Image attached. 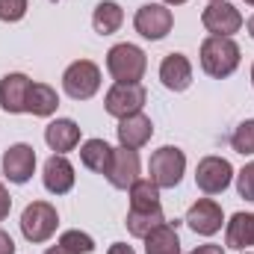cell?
<instances>
[{"label":"cell","mask_w":254,"mask_h":254,"mask_svg":"<svg viewBox=\"0 0 254 254\" xmlns=\"http://www.w3.org/2000/svg\"><path fill=\"white\" fill-rule=\"evenodd\" d=\"M198 60L207 77L213 80H225L240 68V45L231 36H207L201 42Z\"/></svg>","instance_id":"cell-1"},{"label":"cell","mask_w":254,"mask_h":254,"mask_svg":"<svg viewBox=\"0 0 254 254\" xmlns=\"http://www.w3.org/2000/svg\"><path fill=\"white\" fill-rule=\"evenodd\" d=\"M60 107V95L54 86L48 83H33L30 86V95H27V113L36 116V119H51Z\"/></svg>","instance_id":"cell-19"},{"label":"cell","mask_w":254,"mask_h":254,"mask_svg":"<svg viewBox=\"0 0 254 254\" xmlns=\"http://www.w3.org/2000/svg\"><path fill=\"white\" fill-rule=\"evenodd\" d=\"M110 160H113V148H110V142H104V139H86V142L80 145V163H83L89 172H95V175H107Z\"/></svg>","instance_id":"cell-21"},{"label":"cell","mask_w":254,"mask_h":254,"mask_svg":"<svg viewBox=\"0 0 254 254\" xmlns=\"http://www.w3.org/2000/svg\"><path fill=\"white\" fill-rule=\"evenodd\" d=\"M9 210H12V198H9V192H6V187L0 184V222L9 216Z\"/></svg>","instance_id":"cell-29"},{"label":"cell","mask_w":254,"mask_h":254,"mask_svg":"<svg viewBox=\"0 0 254 254\" xmlns=\"http://www.w3.org/2000/svg\"><path fill=\"white\" fill-rule=\"evenodd\" d=\"M125 24V9L116 3V0H101L95 6V15H92V27L98 36H113L119 33Z\"/></svg>","instance_id":"cell-20"},{"label":"cell","mask_w":254,"mask_h":254,"mask_svg":"<svg viewBox=\"0 0 254 254\" xmlns=\"http://www.w3.org/2000/svg\"><path fill=\"white\" fill-rule=\"evenodd\" d=\"M201 24L210 36H234V33L243 30V15L234 3L219 0V3H210L201 12Z\"/></svg>","instance_id":"cell-9"},{"label":"cell","mask_w":254,"mask_h":254,"mask_svg":"<svg viewBox=\"0 0 254 254\" xmlns=\"http://www.w3.org/2000/svg\"><path fill=\"white\" fill-rule=\"evenodd\" d=\"M116 133H119V145H122V148H133V151H139L142 145L151 142V136H154V125H151L148 116L136 113V116L122 119L119 127H116Z\"/></svg>","instance_id":"cell-16"},{"label":"cell","mask_w":254,"mask_h":254,"mask_svg":"<svg viewBox=\"0 0 254 254\" xmlns=\"http://www.w3.org/2000/svg\"><path fill=\"white\" fill-rule=\"evenodd\" d=\"M63 89L71 101H89L101 89V68L92 60H77L65 68L63 74Z\"/></svg>","instance_id":"cell-5"},{"label":"cell","mask_w":254,"mask_h":254,"mask_svg":"<svg viewBox=\"0 0 254 254\" xmlns=\"http://www.w3.org/2000/svg\"><path fill=\"white\" fill-rule=\"evenodd\" d=\"M36 172V151L27 142H15L3 151V175L12 184H27Z\"/></svg>","instance_id":"cell-10"},{"label":"cell","mask_w":254,"mask_h":254,"mask_svg":"<svg viewBox=\"0 0 254 254\" xmlns=\"http://www.w3.org/2000/svg\"><path fill=\"white\" fill-rule=\"evenodd\" d=\"M57 225H60V213L48 201H30L24 207V213H21V234L33 246L48 243L57 234Z\"/></svg>","instance_id":"cell-3"},{"label":"cell","mask_w":254,"mask_h":254,"mask_svg":"<svg viewBox=\"0 0 254 254\" xmlns=\"http://www.w3.org/2000/svg\"><path fill=\"white\" fill-rule=\"evenodd\" d=\"M166 222V216H163V207H154V210H127V231H130V237H136V240H145L154 228H160Z\"/></svg>","instance_id":"cell-23"},{"label":"cell","mask_w":254,"mask_h":254,"mask_svg":"<svg viewBox=\"0 0 254 254\" xmlns=\"http://www.w3.org/2000/svg\"><path fill=\"white\" fill-rule=\"evenodd\" d=\"M107 254H136V252H133V246H127V243H113Z\"/></svg>","instance_id":"cell-32"},{"label":"cell","mask_w":254,"mask_h":254,"mask_svg":"<svg viewBox=\"0 0 254 254\" xmlns=\"http://www.w3.org/2000/svg\"><path fill=\"white\" fill-rule=\"evenodd\" d=\"M42 181H45V190L51 195H65V192L74 190V166L68 163L65 154H54L48 163H45V172H42Z\"/></svg>","instance_id":"cell-14"},{"label":"cell","mask_w":254,"mask_h":254,"mask_svg":"<svg viewBox=\"0 0 254 254\" xmlns=\"http://www.w3.org/2000/svg\"><path fill=\"white\" fill-rule=\"evenodd\" d=\"M130 210H154V207H160V187L148 178V181H136L133 187H130Z\"/></svg>","instance_id":"cell-24"},{"label":"cell","mask_w":254,"mask_h":254,"mask_svg":"<svg viewBox=\"0 0 254 254\" xmlns=\"http://www.w3.org/2000/svg\"><path fill=\"white\" fill-rule=\"evenodd\" d=\"M184 172H187V154L175 145L157 148L148 160V175L160 190H175L184 181Z\"/></svg>","instance_id":"cell-4"},{"label":"cell","mask_w":254,"mask_h":254,"mask_svg":"<svg viewBox=\"0 0 254 254\" xmlns=\"http://www.w3.org/2000/svg\"><path fill=\"white\" fill-rule=\"evenodd\" d=\"M116 190H130L136 181H139V154L133 148H113V160H110V169L104 175Z\"/></svg>","instance_id":"cell-12"},{"label":"cell","mask_w":254,"mask_h":254,"mask_svg":"<svg viewBox=\"0 0 254 254\" xmlns=\"http://www.w3.org/2000/svg\"><path fill=\"white\" fill-rule=\"evenodd\" d=\"M148 101V92L142 83H116L107 95H104V110L113 116V119H127V116H136L142 113Z\"/></svg>","instance_id":"cell-7"},{"label":"cell","mask_w":254,"mask_h":254,"mask_svg":"<svg viewBox=\"0 0 254 254\" xmlns=\"http://www.w3.org/2000/svg\"><path fill=\"white\" fill-rule=\"evenodd\" d=\"M246 30H249V36H252V39H254V15H252V18H249V21H246Z\"/></svg>","instance_id":"cell-34"},{"label":"cell","mask_w":254,"mask_h":254,"mask_svg":"<svg viewBox=\"0 0 254 254\" xmlns=\"http://www.w3.org/2000/svg\"><path fill=\"white\" fill-rule=\"evenodd\" d=\"M163 3H166V6H184L187 0H163Z\"/></svg>","instance_id":"cell-35"},{"label":"cell","mask_w":254,"mask_h":254,"mask_svg":"<svg viewBox=\"0 0 254 254\" xmlns=\"http://www.w3.org/2000/svg\"><path fill=\"white\" fill-rule=\"evenodd\" d=\"M210 3H219V0H210Z\"/></svg>","instance_id":"cell-39"},{"label":"cell","mask_w":254,"mask_h":254,"mask_svg":"<svg viewBox=\"0 0 254 254\" xmlns=\"http://www.w3.org/2000/svg\"><path fill=\"white\" fill-rule=\"evenodd\" d=\"M30 86L33 80L21 71H12L0 80V110L9 113V116H18V113H27V95H30Z\"/></svg>","instance_id":"cell-13"},{"label":"cell","mask_w":254,"mask_h":254,"mask_svg":"<svg viewBox=\"0 0 254 254\" xmlns=\"http://www.w3.org/2000/svg\"><path fill=\"white\" fill-rule=\"evenodd\" d=\"M145 254H181V237L172 222H163L145 237Z\"/></svg>","instance_id":"cell-22"},{"label":"cell","mask_w":254,"mask_h":254,"mask_svg":"<svg viewBox=\"0 0 254 254\" xmlns=\"http://www.w3.org/2000/svg\"><path fill=\"white\" fill-rule=\"evenodd\" d=\"M27 9H30L27 0H0V21L15 24V21H21L27 15Z\"/></svg>","instance_id":"cell-27"},{"label":"cell","mask_w":254,"mask_h":254,"mask_svg":"<svg viewBox=\"0 0 254 254\" xmlns=\"http://www.w3.org/2000/svg\"><path fill=\"white\" fill-rule=\"evenodd\" d=\"M225 246L234 252H246L254 246V213H234L225 228Z\"/></svg>","instance_id":"cell-18"},{"label":"cell","mask_w":254,"mask_h":254,"mask_svg":"<svg viewBox=\"0 0 254 254\" xmlns=\"http://www.w3.org/2000/svg\"><path fill=\"white\" fill-rule=\"evenodd\" d=\"M231 181H234V166L225 157L210 154L195 169V184H198V190L204 192V195H222L231 187Z\"/></svg>","instance_id":"cell-8"},{"label":"cell","mask_w":254,"mask_h":254,"mask_svg":"<svg viewBox=\"0 0 254 254\" xmlns=\"http://www.w3.org/2000/svg\"><path fill=\"white\" fill-rule=\"evenodd\" d=\"M187 225H190L198 237H213V234L222 231L225 213H222V207L213 198H198L190 207V213H187Z\"/></svg>","instance_id":"cell-11"},{"label":"cell","mask_w":254,"mask_h":254,"mask_svg":"<svg viewBox=\"0 0 254 254\" xmlns=\"http://www.w3.org/2000/svg\"><path fill=\"white\" fill-rule=\"evenodd\" d=\"M45 254H71V252H68L65 246H60V243H57V246H51V249H48Z\"/></svg>","instance_id":"cell-33"},{"label":"cell","mask_w":254,"mask_h":254,"mask_svg":"<svg viewBox=\"0 0 254 254\" xmlns=\"http://www.w3.org/2000/svg\"><path fill=\"white\" fill-rule=\"evenodd\" d=\"M133 27L142 39L148 42H160L172 33L175 27V15L166 3H145L136 9V18H133Z\"/></svg>","instance_id":"cell-6"},{"label":"cell","mask_w":254,"mask_h":254,"mask_svg":"<svg viewBox=\"0 0 254 254\" xmlns=\"http://www.w3.org/2000/svg\"><path fill=\"white\" fill-rule=\"evenodd\" d=\"M160 80L169 92H187L192 86V63L184 54H169L160 63Z\"/></svg>","instance_id":"cell-15"},{"label":"cell","mask_w":254,"mask_h":254,"mask_svg":"<svg viewBox=\"0 0 254 254\" xmlns=\"http://www.w3.org/2000/svg\"><path fill=\"white\" fill-rule=\"evenodd\" d=\"M107 71L116 83H139L148 71V57L139 45H113L110 54H107Z\"/></svg>","instance_id":"cell-2"},{"label":"cell","mask_w":254,"mask_h":254,"mask_svg":"<svg viewBox=\"0 0 254 254\" xmlns=\"http://www.w3.org/2000/svg\"><path fill=\"white\" fill-rule=\"evenodd\" d=\"M45 142L54 154H68L80 145V125L74 119H54L45 127Z\"/></svg>","instance_id":"cell-17"},{"label":"cell","mask_w":254,"mask_h":254,"mask_svg":"<svg viewBox=\"0 0 254 254\" xmlns=\"http://www.w3.org/2000/svg\"><path fill=\"white\" fill-rule=\"evenodd\" d=\"M190 254H225V249L216 246V243H204V246H195Z\"/></svg>","instance_id":"cell-30"},{"label":"cell","mask_w":254,"mask_h":254,"mask_svg":"<svg viewBox=\"0 0 254 254\" xmlns=\"http://www.w3.org/2000/svg\"><path fill=\"white\" fill-rule=\"evenodd\" d=\"M237 192H240V198L254 201V163L243 166V172L237 175Z\"/></svg>","instance_id":"cell-28"},{"label":"cell","mask_w":254,"mask_h":254,"mask_svg":"<svg viewBox=\"0 0 254 254\" xmlns=\"http://www.w3.org/2000/svg\"><path fill=\"white\" fill-rule=\"evenodd\" d=\"M246 3H249V6H254V0H246Z\"/></svg>","instance_id":"cell-37"},{"label":"cell","mask_w":254,"mask_h":254,"mask_svg":"<svg viewBox=\"0 0 254 254\" xmlns=\"http://www.w3.org/2000/svg\"><path fill=\"white\" fill-rule=\"evenodd\" d=\"M231 148H234L237 154H243V157L254 154V119L252 122H243V125L234 130V136H231Z\"/></svg>","instance_id":"cell-25"},{"label":"cell","mask_w":254,"mask_h":254,"mask_svg":"<svg viewBox=\"0 0 254 254\" xmlns=\"http://www.w3.org/2000/svg\"><path fill=\"white\" fill-rule=\"evenodd\" d=\"M252 86H254V65H252Z\"/></svg>","instance_id":"cell-36"},{"label":"cell","mask_w":254,"mask_h":254,"mask_svg":"<svg viewBox=\"0 0 254 254\" xmlns=\"http://www.w3.org/2000/svg\"><path fill=\"white\" fill-rule=\"evenodd\" d=\"M60 246H65L71 254H92L95 252V240L83 231H65L60 237Z\"/></svg>","instance_id":"cell-26"},{"label":"cell","mask_w":254,"mask_h":254,"mask_svg":"<svg viewBox=\"0 0 254 254\" xmlns=\"http://www.w3.org/2000/svg\"><path fill=\"white\" fill-rule=\"evenodd\" d=\"M240 254H252V252H240Z\"/></svg>","instance_id":"cell-38"},{"label":"cell","mask_w":254,"mask_h":254,"mask_svg":"<svg viewBox=\"0 0 254 254\" xmlns=\"http://www.w3.org/2000/svg\"><path fill=\"white\" fill-rule=\"evenodd\" d=\"M0 254H15V243L6 231H0Z\"/></svg>","instance_id":"cell-31"}]
</instances>
